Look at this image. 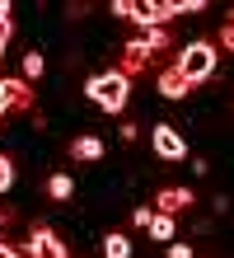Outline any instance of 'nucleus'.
<instances>
[{
    "label": "nucleus",
    "mask_w": 234,
    "mask_h": 258,
    "mask_svg": "<svg viewBox=\"0 0 234 258\" xmlns=\"http://www.w3.org/2000/svg\"><path fill=\"white\" fill-rule=\"evenodd\" d=\"M85 99L94 103V108H103V113H122L131 103V80L117 66L113 71H99V75H89V80H85Z\"/></svg>",
    "instance_id": "f257e3e1"
},
{
    "label": "nucleus",
    "mask_w": 234,
    "mask_h": 258,
    "mask_svg": "<svg viewBox=\"0 0 234 258\" xmlns=\"http://www.w3.org/2000/svg\"><path fill=\"white\" fill-rule=\"evenodd\" d=\"M215 61H220V47L206 42V38H197V42H187V47L178 52L174 71L183 75L187 85H201V80H211V75H215Z\"/></svg>",
    "instance_id": "f03ea898"
},
{
    "label": "nucleus",
    "mask_w": 234,
    "mask_h": 258,
    "mask_svg": "<svg viewBox=\"0 0 234 258\" xmlns=\"http://www.w3.org/2000/svg\"><path fill=\"white\" fill-rule=\"evenodd\" d=\"M150 146H154V155H160V160H169V164L187 160V141L178 136V127H169V122L150 127Z\"/></svg>",
    "instance_id": "7ed1b4c3"
},
{
    "label": "nucleus",
    "mask_w": 234,
    "mask_h": 258,
    "mask_svg": "<svg viewBox=\"0 0 234 258\" xmlns=\"http://www.w3.org/2000/svg\"><path fill=\"white\" fill-rule=\"evenodd\" d=\"M28 258H70L66 239H61L52 225H33V235H28Z\"/></svg>",
    "instance_id": "20e7f679"
},
{
    "label": "nucleus",
    "mask_w": 234,
    "mask_h": 258,
    "mask_svg": "<svg viewBox=\"0 0 234 258\" xmlns=\"http://www.w3.org/2000/svg\"><path fill=\"white\" fill-rule=\"evenodd\" d=\"M145 66H150V47H145V38H131L127 47H122V66H117V71L127 75V80H136Z\"/></svg>",
    "instance_id": "39448f33"
},
{
    "label": "nucleus",
    "mask_w": 234,
    "mask_h": 258,
    "mask_svg": "<svg viewBox=\"0 0 234 258\" xmlns=\"http://www.w3.org/2000/svg\"><path fill=\"white\" fill-rule=\"evenodd\" d=\"M197 197H192V188H160V197H154V211L160 216H178V211H187Z\"/></svg>",
    "instance_id": "423d86ee"
},
{
    "label": "nucleus",
    "mask_w": 234,
    "mask_h": 258,
    "mask_svg": "<svg viewBox=\"0 0 234 258\" xmlns=\"http://www.w3.org/2000/svg\"><path fill=\"white\" fill-rule=\"evenodd\" d=\"M0 94L10 99V108H33V85L28 80H0Z\"/></svg>",
    "instance_id": "0eeeda50"
},
{
    "label": "nucleus",
    "mask_w": 234,
    "mask_h": 258,
    "mask_svg": "<svg viewBox=\"0 0 234 258\" xmlns=\"http://www.w3.org/2000/svg\"><path fill=\"white\" fill-rule=\"evenodd\" d=\"M70 160H80V164L103 160V136H75L70 141Z\"/></svg>",
    "instance_id": "6e6552de"
},
{
    "label": "nucleus",
    "mask_w": 234,
    "mask_h": 258,
    "mask_svg": "<svg viewBox=\"0 0 234 258\" xmlns=\"http://www.w3.org/2000/svg\"><path fill=\"white\" fill-rule=\"evenodd\" d=\"M187 89H192V85H187L174 66H169V71H160V94H164V99H174V103H178V99L187 94Z\"/></svg>",
    "instance_id": "1a4fd4ad"
},
{
    "label": "nucleus",
    "mask_w": 234,
    "mask_h": 258,
    "mask_svg": "<svg viewBox=\"0 0 234 258\" xmlns=\"http://www.w3.org/2000/svg\"><path fill=\"white\" fill-rule=\"evenodd\" d=\"M70 192H75L70 174H52V178H47V197H52V202H70Z\"/></svg>",
    "instance_id": "9d476101"
},
{
    "label": "nucleus",
    "mask_w": 234,
    "mask_h": 258,
    "mask_svg": "<svg viewBox=\"0 0 234 258\" xmlns=\"http://www.w3.org/2000/svg\"><path fill=\"white\" fill-rule=\"evenodd\" d=\"M103 258H131V239L113 230V235H103Z\"/></svg>",
    "instance_id": "9b49d317"
},
{
    "label": "nucleus",
    "mask_w": 234,
    "mask_h": 258,
    "mask_svg": "<svg viewBox=\"0 0 234 258\" xmlns=\"http://www.w3.org/2000/svg\"><path fill=\"white\" fill-rule=\"evenodd\" d=\"M145 230H150V239H160V244H174V216H160V211H154Z\"/></svg>",
    "instance_id": "f8f14e48"
},
{
    "label": "nucleus",
    "mask_w": 234,
    "mask_h": 258,
    "mask_svg": "<svg viewBox=\"0 0 234 258\" xmlns=\"http://www.w3.org/2000/svg\"><path fill=\"white\" fill-rule=\"evenodd\" d=\"M42 71H47V61H42V52H28V56H24V80L33 85V80H38Z\"/></svg>",
    "instance_id": "ddd939ff"
},
{
    "label": "nucleus",
    "mask_w": 234,
    "mask_h": 258,
    "mask_svg": "<svg viewBox=\"0 0 234 258\" xmlns=\"http://www.w3.org/2000/svg\"><path fill=\"white\" fill-rule=\"evenodd\" d=\"M145 47H150V56L164 52L169 47V28H145Z\"/></svg>",
    "instance_id": "4468645a"
},
{
    "label": "nucleus",
    "mask_w": 234,
    "mask_h": 258,
    "mask_svg": "<svg viewBox=\"0 0 234 258\" xmlns=\"http://www.w3.org/2000/svg\"><path fill=\"white\" fill-rule=\"evenodd\" d=\"M10 188H14V160H10V155H0V197H5Z\"/></svg>",
    "instance_id": "2eb2a0df"
},
{
    "label": "nucleus",
    "mask_w": 234,
    "mask_h": 258,
    "mask_svg": "<svg viewBox=\"0 0 234 258\" xmlns=\"http://www.w3.org/2000/svg\"><path fill=\"white\" fill-rule=\"evenodd\" d=\"M150 216H154V207H136V211H131V225H136V230H145Z\"/></svg>",
    "instance_id": "dca6fc26"
},
{
    "label": "nucleus",
    "mask_w": 234,
    "mask_h": 258,
    "mask_svg": "<svg viewBox=\"0 0 234 258\" xmlns=\"http://www.w3.org/2000/svg\"><path fill=\"white\" fill-rule=\"evenodd\" d=\"M206 5H201V0H174V14H201Z\"/></svg>",
    "instance_id": "f3484780"
},
{
    "label": "nucleus",
    "mask_w": 234,
    "mask_h": 258,
    "mask_svg": "<svg viewBox=\"0 0 234 258\" xmlns=\"http://www.w3.org/2000/svg\"><path fill=\"white\" fill-rule=\"evenodd\" d=\"M10 33H14V19H0V61H5V47H10Z\"/></svg>",
    "instance_id": "a211bd4d"
},
{
    "label": "nucleus",
    "mask_w": 234,
    "mask_h": 258,
    "mask_svg": "<svg viewBox=\"0 0 234 258\" xmlns=\"http://www.w3.org/2000/svg\"><path fill=\"white\" fill-rule=\"evenodd\" d=\"M215 47H225V52H234V24H225V28H220V42H215Z\"/></svg>",
    "instance_id": "6ab92c4d"
},
{
    "label": "nucleus",
    "mask_w": 234,
    "mask_h": 258,
    "mask_svg": "<svg viewBox=\"0 0 234 258\" xmlns=\"http://www.w3.org/2000/svg\"><path fill=\"white\" fill-rule=\"evenodd\" d=\"M108 10H113L117 19H131V0H113V5H108Z\"/></svg>",
    "instance_id": "aec40b11"
},
{
    "label": "nucleus",
    "mask_w": 234,
    "mask_h": 258,
    "mask_svg": "<svg viewBox=\"0 0 234 258\" xmlns=\"http://www.w3.org/2000/svg\"><path fill=\"white\" fill-rule=\"evenodd\" d=\"M169 258H192V249H187V244H178V239H174V244H169Z\"/></svg>",
    "instance_id": "412c9836"
},
{
    "label": "nucleus",
    "mask_w": 234,
    "mask_h": 258,
    "mask_svg": "<svg viewBox=\"0 0 234 258\" xmlns=\"http://www.w3.org/2000/svg\"><path fill=\"white\" fill-rule=\"evenodd\" d=\"M0 258H19V253H14V244H5V239H0Z\"/></svg>",
    "instance_id": "4be33fe9"
},
{
    "label": "nucleus",
    "mask_w": 234,
    "mask_h": 258,
    "mask_svg": "<svg viewBox=\"0 0 234 258\" xmlns=\"http://www.w3.org/2000/svg\"><path fill=\"white\" fill-rule=\"evenodd\" d=\"M0 19H10V0H0Z\"/></svg>",
    "instance_id": "5701e85b"
},
{
    "label": "nucleus",
    "mask_w": 234,
    "mask_h": 258,
    "mask_svg": "<svg viewBox=\"0 0 234 258\" xmlns=\"http://www.w3.org/2000/svg\"><path fill=\"white\" fill-rule=\"evenodd\" d=\"M5 113H10V99H5V94H0V117H5Z\"/></svg>",
    "instance_id": "b1692460"
},
{
    "label": "nucleus",
    "mask_w": 234,
    "mask_h": 258,
    "mask_svg": "<svg viewBox=\"0 0 234 258\" xmlns=\"http://www.w3.org/2000/svg\"><path fill=\"white\" fill-rule=\"evenodd\" d=\"M229 24H234V10H229Z\"/></svg>",
    "instance_id": "393cba45"
}]
</instances>
